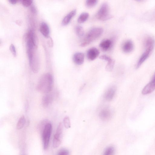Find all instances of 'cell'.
Instances as JSON below:
<instances>
[{
    "label": "cell",
    "instance_id": "1",
    "mask_svg": "<svg viewBox=\"0 0 155 155\" xmlns=\"http://www.w3.org/2000/svg\"><path fill=\"white\" fill-rule=\"evenodd\" d=\"M53 85L52 76L49 73L43 74L40 79L36 89L39 92L48 93L52 90Z\"/></svg>",
    "mask_w": 155,
    "mask_h": 155
},
{
    "label": "cell",
    "instance_id": "2",
    "mask_svg": "<svg viewBox=\"0 0 155 155\" xmlns=\"http://www.w3.org/2000/svg\"><path fill=\"white\" fill-rule=\"evenodd\" d=\"M103 30L100 27H95L91 29L87 33L81 44L82 47L87 46L92 41L99 37L102 34Z\"/></svg>",
    "mask_w": 155,
    "mask_h": 155
},
{
    "label": "cell",
    "instance_id": "3",
    "mask_svg": "<svg viewBox=\"0 0 155 155\" xmlns=\"http://www.w3.org/2000/svg\"><path fill=\"white\" fill-rule=\"evenodd\" d=\"M52 130V126L50 123H47L44 126L42 133V139L44 149L48 147L51 135Z\"/></svg>",
    "mask_w": 155,
    "mask_h": 155
},
{
    "label": "cell",
    "instance_id": "4",
    "mask_svg": "<svg viewBox=\"0 0 155 155\" xmlns=\"http://www.w3.org/2000/svg\"><path fill=\"white\" fill-rule=\"evenodd\" d=\"M97 19L101 21H104L111 18L112 15L109 12V8L107 3H103L98 10L96 15Z\"/></svg>",
    "mask_w": 155,
    "mask_h": 155
},
{
    "label": "cell",
    "instance_id": "5",
    "mask_svg": "<svg viewBox=\"0 0 155 155\" xmlns=\"http://www.w3.org/2000/svg\"><path fill=\"white\" fill-rule=\"evenodd\" d=\"M63 127L62 123H60L57 127L53 140V147L57 148L61 143L62 137Z\"/></svg>",
    "mask_w": 155,
    "mask_h": 155
},
{
    "label": "cell",
    "instance_id": "6",
    "mask_svg": "<svg viewBox=\"0 0 155 155\" xmlns=\"http://www.w3.org/2000/svg\"><path fill=\"white\" fill-rule=\"evenodd\" d=\"M145 48V51L141 55L137 63L136 68H138L140 67L141 64L148 58L152 52L153 48Z\"/></svg>",
    "mask_w": 155,
    "mask_h": 155
},
{
    "label": "cell",
    "instance_id": "7",
    "mask_svg": "<svg viewBox=\"0 0 155 155\" xmlns=\"http://www.w3.org/2000/svg\"><path fill=\"white\" fill-rule=\"evenodd\" d=\"M155 89V73L151 81L143 88L142 93L145 95L152 92Z\"/></svg>",
    "mask_w": 155,
    "mask_h": 155
},
{
    "label": "cell",
    "instance_id": "8",
    "mask_svg": "<svg viewBox=\"0 0 155 155\" xmlns=\"http://www.w3.org/2000/svg\"><path fill=\"white\" fill-rule=\"evenodd\" d=\"M99 54L100 52L97 48H91L88 50L87 52V57L89 60L93 61L95 60Z\"/></svg>",
    "mask_w": 155,
    "mask_h": 155
},
{
    "label": "cell",
    "instance_id": "9",
    "mask_svg": "<svg viewBox=\"0 0 155 155\" xmlns=\"http://www.w3.org/2000/svg\"><path fill=\"white\" fill-rule=\"evenodd\" d=\"M112 116V112L108 108L103 109L100 112L99 116L100 118L103 120H107L109 119Z\"/></svg>",
    "mask_w": 155,
    "mask_h": 155
},
{
    "label": "cell",
    "instance_id": "10",
    "mask_svg": "<svg viewBox=\"0 0 155 155\" xmlns=\"http://www.w3.org/2000/svg\"><path fill=\"white\" fill-rule=\"evenodd\" d=\"M116 88L114 86H112L105 92L104 95V98L107 101H110L113 98L116 91Z\"/></svg>",
    "mask_w": 155,
    "mask_h": 155
},
{
    "label": "cell",
    "instance_id": "11",
    "mask_svg": "<svg viewBox=\"0 0 155 155\" xmlns=\"http://www.w3.org/2000/svg\"><path fill=\"white\" fill-rule=\"evenodd\" d=\"M74 62L77 64H82L84 62V55L81 52H77L75 53L73 57Z\"/></svg>",
    "mask_w": 155,
    "mask_h": 155
},
{
    "label": "cell",
    "instance_id": "12",
    "mask_svg": "<svg viewBox=\"0 0 155 155\" xmlns=\"http://www.w3.org/2000/svg\"><path fill=\"white\" fill-rule=\"evenodd\" d=\"M134 44L131 40H128L126 41L122 45V50L125 53L130 52L133 49Z\"/></svg>",
    "mask_w": 155,
    "mask_h": 155
},
{
    "label": "cell",
    "instance_id": "13",
    "mask_svg": "<svg viewBox=\"0 0 155 155\" xmlns=\"http://www.w3.org/2000/svg\"><path fill=\"white\" fill-rule=\"evenodd\" d=\"M76 12V10L74 9L68 13L63 18L61 22L62 25L65 26L68 25L75 15Z\"/></svg>",
    "mask_w": 155,
    "mask_h": 155
},
{
    "label": "cell",
    "instance_id": "14",
    "mask_svg": "<svg viewBox=\"0 0 155 155\" xmlns=\"http://www.w3.org/2000/svg\"><path fill=\"white\" fill-rule=\"evenodd\" d=\"M40 30L42 34L46 38H48L50 33L49 27L47 23L42 22L40 25Z\"/></svg>",
    "mask_w": 155,
    "mask_h": 155
},
{
    "label": "cell",
    "instance_id": "15",
    "mask_svg": "<svg viewBox=\"0 0 155 155\" xmlns=\"http://www.w3.org/2000/svg\"><path fill=\"white\" fill-rule=\"evenodd\" d=\"M112 43V41L108 39L103 40L99 44L100 48L104 51L108 50L111 47Z\"/></svg>",
    "mask_w": 155,
    "mask_h": 155
},
{
    "label": "cell",
    "instance_id": "16",
    "mask_svg": "<svg viewBox=\"0 0 155 155\" xmlns=\"http://www.w3.org/2000/svg\"><path fill=\"white\" fill-rule=\"evenodd\" d=\"M53 97L51 94H47L44 95L42 99L43 105L45 107L48 106L52 102Z\"/></svg>",
    "mask_w": 155,
    "mask_h": 155
},
{
    "label": "cell",
    "instance_id": "17",
    "mask_svg": "<svg viewBox=\"0 0 155 155\" xmlns=\"http://www.w3.org/2000/svg\"><path fill=\"white\" fill-rule=\"evenodd\" d=\"M155 44V41L153 38L149 37L145 39L144 45L145 48H154Z\"/></svg>",
    "mask_w": 155,
    "mask_h": 155
},
{
    "label": "cell",
    "instance_id": "18",
    "mask_svg": "<svg viewBox=\"0 0 155 155\" xmlns=\"http://www.w3.org/2000/svg\"><path fill=\"white\" fill-rule=\"evenodd\" d=\"M89 16V14L87 12H83L79 16L78 22L79 23H82L86 21Z\"/></svg>",
    "mask_w": 155,
    "mask_h": 155
},
{
    "label": "cell",
    "instance_id": "19",
    "mask_svg": "<svg viewBox=\"0 0 155 155\" xmlns=\"http://www.w3.org/2000/svg\"><path fill=\"white\" fill-rule=\"evenodd\" d=\"M26 120L24 116H21L19 119L16 125V127L18 129H21L24 127L25 123Z\"/></svg>",
    "mask_w": 155,
    "mask_h": 155
},
{
    "label": "cell",
    "instance_id": "20",
    "mask_svg": "<svg viewBox=\"0 0 155 155\" xmlns=\"http://www.w3.org/2000/svg\"><path fill=\"white\" fill-rule=\"evenodd\" d=\"M114 147L112 146H110L106 149L103 155H114Z\"/></svg>",
    "mask_w": 155,
    "mask_h": 155
},
{
    "label": "cell",
    "instance_id": "21",
    "mask_svg": "<svg viewBox=\"0 0 155 155\" xmlns=\"http://www.w3.org/2000/svg\"><path fill=\"white\" fill-rule=\"evenodd\" d=\"M114 63L115 61L112 59L111 60L108 61L105 67L106 70L109 71H112L114 67Z\"/></svg>",
    "mask_w": 155,
    "mask_h": 155
},
{
    "label": "cell",
    "instance_id": "22",
    "mask_svg": "<svg viewBox=\"0 0 155 155\" xmlns=\"http://www.w3.org/2000/svg\"><path fill=\"white\" fill-rule=\"evenodd\" d=\"M75 31L77 35L80 37H82L84 34V31L83 28L80 25L76 27Z\"/></svg>",
    "mask_w": 155,
    "mask_h": 155
},
{
    "label": "cell",
    "instance_id": "23",
    "mask_svg": "<svg viewBox=\"0 0 155 155\" xmlns=\"http://www.w3.org/2000/svg\"><path fill=\"white\" fill-rule=\"evenodd\" d=\"M97 0H87L86 1V5L88 8H92L97 4Z\"/></svg>",
    "mask_w": 155,
    "mask_h": 155
},
{
    "label": "cell",
    "instance_id": "24",
    "mask_svg": "<svg viewBox=\"0 0 155 155\" xmlns=\"http://www.w3.org/2000/svg\"><path fill=\"white\" fill-rule=\"evenodd\" d=\"M63 123L64 126L66 128H68L70 127V122L68 117L66 116L64 118Z\"/></svg>",
    "mask_w": 155,
    "mask_h": 155
},
{
    "label": "cell",
    "instance_id": "25",
    "mask_svg": "<svg viewBox=\"0 0 155 155\" xmlns=\"http://www.w3.org/2000/svg\"><path fill=\"white\" fill-rule=\"evenodd\" d=\"M57 155H69V152L66 149H61L58 151Z\"/></svg>",
    "mask_w": 155,
    "mask_h": 155
},
{
    "label": "cell",
    "instance_id": "26",
    "mask_svg": "<svg viewBox=\"0 0 155 155\" xmlns=\"http://www.w3.org/2000/svg\"><path fill=\"white\" fill-rule=\"evenodd\" d=\"M33 2L31 0H23L21 1V3L25 7H28L31 5Z\"/></svg>",
    "mask_w": 155,
    "mask_h": 155
},
{
    "label": "cell",
    "instance_id": "27",
    "mask_svg": "<svg viewBox=\"0 0 155 155\" xmlns=\"http://www.w3.org/2000/svg\"><path fill=\"white\" fill-rule=\"evenodd\" d=\"M9 50L12 54L14 57H15L16 55V52L15 48L14 45L13 44H11L9 47Z\"/></svg>",
    "mask_w": 155,
    "mask_h": 155
},
{
    "label": "cell",
    "instance_id": "28",
    "mask_svg": "<svg viewBox=\"0 0 155 155\" xmlns=\"http://www.w3.org/2000/svg\"><path fill=\"white\" fill-rule=\"evenodd\" d=\"M99 58L100 59L106 61H108L112 59L110 57L106 55H101L100 56Z\"/></svg>",
    "mask_w": 155,
    "mask_h": 155
},
{
    "label": "cell",
    "instance_id": "29",
    "mask_svg": "<svg viewBox=\"0 0 155 155\" xmlns=\"http://www.w3.org/2000/svg\"><path fill=\"white\" fill-rule=\"evenodd\" d=\"M31 12L33 14H35L37 12L36 8L33 5H31Z\"/></svg>",
    "mask_w": 155,
    "mask_h": 155
},
{
    "label": "cell",
    "instance_id": "30",
    "mask_svg": "<svg viewBox=\"0 0 155 155\" xmlns=\"http://www.w3.org/2000/svg\"><path fill=\"white\" fill-rule=\"evenodd\" d=\"M8 1L11 4L14 5L18 1L16 0H9Z\"/></svg>",
    "mask_w": 155,
    "mask_h": 155
}]
</instances>
